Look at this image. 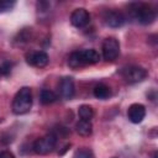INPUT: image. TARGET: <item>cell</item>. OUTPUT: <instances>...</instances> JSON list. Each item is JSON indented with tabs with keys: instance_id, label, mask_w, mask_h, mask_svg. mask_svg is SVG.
<instances>
[{
	"instance_id": "6da1fadb",
	"label": "cell",
	"mask_w": 158,
	"mask_h": 158,
	"mask_svg": "<svg viewBox=\"0 0 158 158\" xmlns=\"http://www.w3.org/2000/svg\"><path fill=\"white\" fill-rule=\"evenodd\" d=\"M100 60V54L93 49H80V51H75L73 53H70L69 58H68V64L70 68L77 69V68H81L85 65H90V64H95Z\"/></svg>"
},
{
	"instance_id": "7a4b0ae2",
	"label": "cell",
	"mask_w": 158,
	"mask_h": 158,
	"mask_svg": "<svg viewBox=\"0 0 158 158\" xmlns=\"http://www.w3.org/2000/svg\"><path fill=\"white\" fill-rule=\"evenodd\" d=\"M12 112L15 115L27 114L32 107V91L28 86H22L12 100Z\"/></svg>"
},
{
	"instance_id": "3957f363",
	"label": "cell",
	"mask_w": 158,
	"mask_h": 158,
	"mask_svg": "<svg viewBox=\"0 0 158 158\" xmlns=\"http://www.w3.org/2000/svg\"><path fill=\"white\" fill-rule=\"evenodd\" d=\"M133 17L142 25H149L156 20V11L148 4H135L132 5Z\"/></svg>"
},
{
	"instance_id": "277c9868",
	"label": "cell",
	"mask_w": 158,
	"mask_h": 158,
	"mask_svg": "<svg viewBox=\"0 0 158 158\" xmlns=\"http://www.w3.org/2000/svg\"><path fill=\"white\" fill-rule=\"evenodd\" d=\"M56 144H57V136L54 133H49V135H46V136L38 138L33 143V151L37 154L44 156V154L51 153L54 149Z\"/></svg>"
},
{
	"instance_id": "5b68a950",
	"label": "cell",
	"mask_w": 158,
	"mask_h": 158,
	"mask_svg": "<svg viewBox=\"0 0 158 158\" xmlns=\"http://www.w3.org/2000/svg\"><path fill=\"white\" fill-rule=\"evenodd\" d=\"M101 49L104 59L107 62H112L120 54V43L115 37H107L104 40Z\"/></svg>"
},
{
	"instance_id": "8992f818",
	"label": "cell",
	"mask_w": 158,
	"mask_h": 158,
	"mask_svg": "<svg viewBox=\"0 0 158 158\" xmlns=\"http://www.w3.org/2000/svg\"><path fill=\"white\" fill-rule=\"evenodd\" d=\"M121 74H122L123 79L126 80V83L135 84V83H139L143 79H146L147 70L142 67H138V65H130V67L123 68Z\"/></svg>"
},
{
	"instance_id": "52a82bcc",
	"label": "cell",
	"mask_w": 158,
	"mask_h": 158,
	"mask_svg": "<svg viewBox=\"0 0 158 158\" xmlns=\"http://www.w3.org/2000/svg\"><path fill=\"white\" fill-rule=\"evenodd\" d=\"M58 90H59V95H60L62 99H64V100L73 99V96L75 94V88H74L73 78H70V77L62 78L59 84H58Z\"/></svg>"
},
{
	"instance_id": "ba28073f",
	"label": "cell",
	"mask_w": 158,
	"mask_h": 158,
	"mask_svg": "<svg viewBox=\"0 0 158 158\" xmlns=\"http://www.w3.org/2000/svg\"><path fill=\"white\" fill-rule=\"evenodd\" d=\"M26 60L28 64L37 67V68H43L48 64L49 62V57L46 52L43 51H33L26 54Z\"/></svg>"
},
{
	"instance_id": "9c48e42d",
	"label": "cell",
	"mask_w": 158,
	"mask_h": 158,
	"mask_svg": "<svg viewBox=\"0 0 158 158\" xmlns=\"http://www.w3.org/2000/svg\"><path fill=\"white\" fill-rule=\"evenodd\" d=\"M89 21H90V14L84 7L75 9L72 12V15H70V22H72V25L75 26V27H78V28L85 27L89 23Z\"/></svg>"
},
{
	"instance_id": "30bf717a",
	"label": "cell",
	"mask_w": 158,
	"mask_h": 158,
	"mask_svg": "<svg viewBox=\"0 0 158 158\" xmlns=\"http://www.w3.org/2000/svg\"><path fill=\"white\" fill-rule=\"evenodd\" d=\"M104 21H105L106 26L112 27V28H118V27L123 26L126 19L122 12L116 11V10H110L104 14Z\"/></svg>"
},
{
	"instance_id": "8fae6325",
	"label": "cell",
	"mask_w": 158,
	"mask_h": 158,
	"mask_svg": "<svg viewBox=\"0 0 158 158\" xmlns=\"http://www.w3.org/2000/svg\"><path fill=\"white\" fill-rule=\"evenodd\" d=\"M127 116L132 123H139L146 116V107L142 104H132L127 110Z\"/></svg>"
},
{
	"instance_id": "7c38bea8",
	"label": "cell",
	"mask_w": 158,
	"mask_h": 158,
	"mask_svg": "<svg viewBox=\"0 0 158 158\" xmlns=\"http://www.w3.org/2000/svg\"><path fill=\"white\" fill-rule=\"evenodd\" d=\"M75 130H77V132L80 136L86 137V136H90L91 135V132H93V125L88 120H79L77 122V125H75Z\"/></svg>"
},
{
	"instance_id": "4fadbf2b",
	"label": "cell",
	"mask_w": 158,
	"mask_h": 158,
	"mask_svg": "<svg viewBox=\"0 0 158 158\" xmlns=\"http://www.w3.org/2000/svg\"><path fill=\"white\" fill-rule=\"evenodd\" d=\"M111 95V91H110V88L105 84H98L95 88H94V96L96 99H100V100H105L107 99L109 96Z\"/></svg>"
},
{
	"instance_id": "5bb4252c",
	"label": "cell",
	"mask_w": 158,
	"mask_h": 158,
	"mask_svg": "<svg viewBox=\"0 0 158 158\" xmlns=\"http://www.w3.org/2000/svg\"><path fill=\"white\" fill-rule=\"evenodd\" d=\"M40 100L43 105H49L57 100V95L49 89H42L40 93Z\"/></svg>"
},
{
	"instance_id": "9a60e30c",
	"label": "cell",
	"mask_w": 158,
	"mask_h": 158,
	"mask_svg": "<svg viewBox=\"0 0 158 158\" xmlns=\"http://www.w3.org/2000/svg\"><path fill=\"white\" fill-rule=\"evenodd\" d=\"M78 114H79L80 120H88V121H90L93 118V116H94L93 107L89 106V105H81V106H79Z\"/></svg>"
},
{
	"instance_id": "2e32d148",
	"label": "cell",
	"mask_w": 158,
	"mask_h": 158,
	"mask_svg": "<svg viewBox=\"0 0 158 158\" xmlns=\"http://www.w3.org/2000/svg\"><path fill=\"white\" fill-rule=\"evenodd\" d=\"M73 158H94L93 152L88 148H79L78 151H75Z\"/></svg>"
},
{
	"instance_id": "e0dca14e",
	"label": "cell",
	"mask_w": 158,
	"mask_h": 158,
	"mask_svg": "<svg viewBox=\"0 0 158 158\" xmlns=\"http://www.w3.org/2000/svg\"><path fill=\"white\" fill-rule=\"evenodd\" d=\"M14 5H15V2H14V1H9V0H0V12L10 10Z\"/></svg>"
},
{
	"instance_id": "ac0fdd59",
	"label": "cell",
	"mask_w": 158,
	"mask_h": 158,
	"mask_svg": "<svg viewBox=\"0 0 158 158\" xmlns=\"http://www.w3.org/2000/svg\"><path fill=\"white\" fill-rule=\"evenodd\" d=\"M0 158H15V156L10 151H1L0 152Z\"/></svg>"
},
{
	"instance_id": "d6986e66",
	"label": "cell",
	"mask_w": 158,
	"mask_h": 158,
	"mask_svg": "<svg viewBox=\"0 0 158 158\" xmlns=\"http://www.w3.org/2000/svg\"><path fill=\"white\" fill-rule=\"evenodd\" d=\"M152 158H157V152H154V154H153V157Z\"/></svg>"
},
{
	"instance_id": "ffe728a7",
	"label": "cell",
	"mask_w": 158,
	"mask_h": 158,
	"mask_svg": "<svg viewBox=\"0 0 158 158\" xmlns=\"http://www.w3.org/2000/svg\"><path fill=\"white\" fill-rule=\"evenodd\" d=\"M0 77H1V70H0Z\"/></svg>"
}]
</instances>
